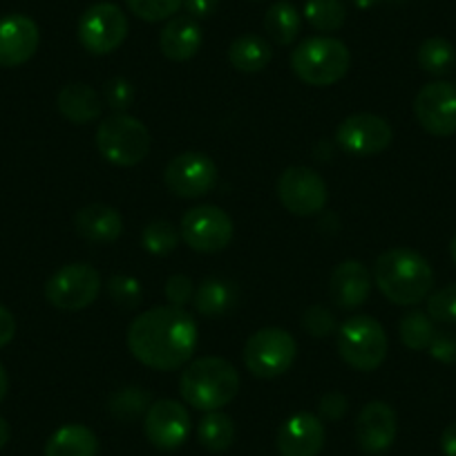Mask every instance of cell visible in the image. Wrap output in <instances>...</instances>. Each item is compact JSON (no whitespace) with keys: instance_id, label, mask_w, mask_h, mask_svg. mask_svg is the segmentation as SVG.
<instances>
[{"instance_id":"47","label":"cell","mask_w":456,"mask_h":456,"mask_svg":"<svg viewBox=\"0 0 456 456\" xmlns=\"http://www.w3.org/2000/svg\"><path fill=\"white\" fill-rule=\"evenodd\" d=\"M450 256H452V260H454V265H456V235L452 238V242H450Z\"/></svg>"},{"instance_id":"18","label":"cell","mask_w":456,"mask_h":456,"mask_svg":"<svg viewBox=\"0 0 456 456\" xmlns=\"http://www.w3.org/2000/svg\"><path fill=\"white\" fill-rule=\"evenodd\" d=\"M324 438L322 419L311 411H297L280 425L278 452L282 456H318Z\"/></svg>"},{"instance_id":"9","label":"cell","mask_w":456,"mask_h":456,"mask_svg":"<svg viewBox=\"0 0 456 456\" xmlns=\"http://www.w3.org/2000/svg\"><path fill=\"white\" fill-rule=\"evenodd\" d=\"M128 37V19L114 3H96L78 20V41L90 54L105 56L119 50Z\"/></svg>"},{"instance_id":"23","label":"cell","mask_w":456,"mask_h":456,"mask_svg":"<svg viewBox=\"0 0 456 456\" xmlns=\"http://www.w3.org/2000/svg\"><path fill=\"white\" fill-rule=\"evenodd\" d=\"M99 438L86 425H63L45 443V456H96Z\"/></svg>"},{"instance_id":"12","label":"cell","mask_w":456,"mask_h":456,"mask_svg":"<svg viewBox=\"0 0 456 456\" xmlns=\"http://www.w3.org/2000/svg\"><path fill=\"white\" fill-rule=\"evenodd\" d=\"M392 126L387 119L371 112H358L340 121L336 142L342 151L354 157H376L392 146Z\"/></svg>"},{"instance_id":"39","label":"cell","mask_w":456,"mask_h":456,"mask_svg":"<svg viewBox=\"0 0 456 456\" xmlns=\"http://www.w3.org/2000/svg\"><path fill=\"white\" fill-rule=\"evenodd\" d=\"M195 296V287H192V280L188 275H173L166 282V297L173 306H186L188 302H192Z\"/></svg>"},{"instance_id":"27","label":"cell","mask_w":456,"mask_h":456,"mask_svg":"<svg viewBox=\"0 0 456 456\" xmlns=\"http://www.w3.org/2000/svg\"><path fill=\"white\" fill-rule=\"evenodd\" d=\"M197 438L208 452H226L235 441V423L224 411H206L197 425Z\"/></svg>"},{"instance_id":"44","label":"cell","mask_w":456,"mask_h":456,"mask_svg":"<svg viewBox=\"0 0 456 456\" xmlns=\"http://www.w3.org/2000/svg\"><path fill=\"white\" fill-rule=\"evenodd\" d=\"M7 389H10V376H7V371H5V367H3V362H0V403L5 401Z\"/></svg>"},{"instance_id":"43","label":"cell","mask_w":456,"mask_h":456,"mask_svg":"<svg viewBox=\"0 0 456 456\" xmlns=\"http://www.w3.org/2000/svg\"><path fill=\"white\" fill-rule=\"evenodd\" d=\"M441 450L445 456H456V423L447 425L441 434Z\"/></svg>"},{"instance_id":"14","label":"cell","mask_w":456,"mask_h":456,"mask_svg":"<svg viewBox=\"0 0 456 456\" xmlns=\"http://www.w3.org/2000/svg\"><path fill=\"white\" fill-rule=\"evenodd\" d=\"M164 182L170 192L183 200L208 195L217 183V166L204 152H182L173 157L164 170Z\"/></svg>"},{"instance_id":"4","label":"cell","mask_w":456,"mask_h":456,"mask_svg":"<svg viewBox=\"0 0 456 456\" xmlns=\"http://www.w3.org/2000/svg\"><path fill=\"white\" fill-rule=\"evenodd\" d=\"M352 68V52L331 37L305 38L291 54V69L302 83L314 87L336 86Z\"/></svg>"},{"instance_id":"13","label":"cell","mask_w":456,"mask_h":456,"mask_svg":"<svg viewBox=\"0 0 456 456\" xmlns=\"http://www.w3.org/2000/svg\"><path fill=\"white\" fill-rule=\"evenodd\" d=\"M414 114L420 128L432 137H452L456 133V83L432 81L419 90Z\"/></svg>"},{"instance_id":"16","label":"cell","mask_w":456,"mask_h":456,"mask_svg":"<svg viewBox=\"0 0 456 456\" xmlns=\"http://www.w3.org/2000/svg\"><path fill=\"white\" fill-rule=\"evenodd\" d=\"M41 32L29 16L10 14L0 19V68H20L38 50Z\"/></svg>"},{"instance_id":"7","label":"cell","mask_w":456,"mask_h":456,"mask_svg":"<svg viewBox=\"0 0 456 456\" xmlns=\"http://www.w3.org/2000/svg\"><path fill=\"white\" fill-rule=\"evenodd\" d=\"M297 356V342L287 329L265 327L244 345V365L256 379H278L287 374Z\"/></svg>"},{"instance_id":"31","label":"cell","mask_w":456,"mask_h":456,"mask_svg":"<svg viewBox=\"0 0 456 456\" xmlns=\"http://www.w3.org/2000/svg\"><path fill=\"white\" fill-rule=\"evenodd\" d=\"M434 329L432 318H429L425 311H410L407 315H403L401 320V342L411 352H423L429 347L432 342Z\"/></svg>"},{"instance_id":"45","label":"cell","mask_w":456,"mask_h":456,"mask_svg":"<svg viewBox=\"0 0 456 456\" xmlns=\"http://www.w3.org/2000/svg\"><path fill=\"white\" fill-rule=\"evenodd\" d=\"M10 436H12V429H10V423H7L3 416H0V450L10 443Z\"/></svg>"},{"instance_id":"24","label":"cell","mask_w":456,"mask_h":456,"mask_svg":"<svg viewBox=\"0 0 456 456\" xmlns=\"http://www.w3.org/2000/svg\"><path fill=\"white\" fill-rule=\"evenodd\" d=\"M271 59H273V50L260 34H242L228 47V63L244 74L262 72L271 63Z\"/></svg>"},{"instance_id":"3","label":"cell","mask_w":456,"mask_h":456,"mask_svg":"<svg viewBox=\"0 0 456 456\" xmlns=\"http://www.w3.org/2000/svg\"><path fill=\"white\" fill-rule=\"evenodd\" d=\"M240 392V374L219 356L195 358L179 379V394L200 411H217L233 401Z\"/></svg>"},{"instance_id":"26","label":"cell","mask_w":456,"mask_h":456,"mask_svg":"<svg viewBox=\"0 0 456 456\" xmlns=\"http://www.w3.org/2000/svg\"><path fill=\"white\" fill-rule=\"evenodd\" d=\"M302 16L297 7L289 0H278L266 10L265 14V29L271 41L278 45H291L300 37Z\"/></svg>"},{"instance_id":"40","label":"cell","mask_w":456,"mask_h":456,"mask_svg":"<svg viewBox=\"0 0 456 456\" xmlns=\"http://www.w3.org/2000/svg\"><path fill=\"white\" fill-rule=\"evenodd\" d=\"M349 401L345 394L340 392H327L318 403V414L324 420H340L342 416L347 414Z\"/></svg>"},{"instance_id":"33","label":"cell","mask_w":456,"mask_h":456,"mask_svg":"<svg viewBox=\"0 0 456 456\" xmlns=\"http://www.w3.org/2000/svg\"><path fill=\"white\" fill-rule=\"evenodd\" d=\"M126 3H128V10L146 23L175 19V14L183 5V0H126Z\"/></svg>"},{"instance_id":"1","label":"cell","mask_w":456,"mask_h":456,"mask_svg":"<svg viewBox=\"0 0 456 456\" xmlns=\"http://www.w3.org/2000/svg\"><path fill=\"white\" fill-rule=\"evenodd\" d=\"M128 349L142 365L173 371L188 365L197 349V322L182 306H155L128 327Z\"/></svg>"},{"instance_id":"2","label":"cell","mask_w":456,"mask_h":456,"mask_svg":"<svg viewBox=\"0 0 456 456\" xmlns=\"http://www.w3.org/2000/svg\"><path fill=\"white\" fill-rule=\"evenodd\" d=\"M374 282L394 305L411 306L423 302L434 287V271L411 248H389L374 265Z\"/></svg>"},{"instance_id":"25","label":"cell","mask_w":456,"mask_h":456,"mask_svg":"<svg viewBox=\"0 0 456 456\" xmlns=\"http://www.w3.org/2000/svg\"><path fill=\"white\" fill-rule=\"evenodd\" d=\"M192 305H195L197 314L206 315V318H222L235 305V291L231 284H226L219 278H206L200 287L195 289L192 296Z\"/></svg>"},{"instance_id":"42","label":"cell","mask_w":456,"mask_h":456,"mask_svg":"<svg viewBox=\"0 0 456 456\" xmlns=\"http://www.w3.org/2000/svg\"><path fill=\"white\" fill-rule=\"evenodd\" d=\"M16 336V318L10 309L0 306V349L7 347Z\"/></svg>"},{"instance_id":"6","label":"cell","mask_w":456,"mask_h":456,"mask_svg":"<svg viewBox=\"0 0 456 456\" xmlns=\"http://www.w3.org/2000/svg\"><path fill=\"white\" fill-rule=\"evenodd\" d=\"M96 148L110 164L133 168L151 152V133L137 117L114 112L96 128Z\"/></svg>"},{"instance_id":"5","label":"cell","mask_w":456,"mask_h":456,"mask_svg":"<svg viewBox=\"0 0 456 456\" xmlns=\"http://www.w3.org/2000/svg\"><path fill=\"white\" fill-rule=\"evenodd\" d=\"M338 354L356 371H376L385 362L389 340L383 324L371 315H354L338 327Z\"/></svg>"},{"instance_id":"46","label":"cell","mask_w":456,"mask_h":456,"mask_svg":"<svg viewBox=\"0 0 456 456\" xmlns=\"http://www.w3.org/2000/svg\"><path fill=\"white\" fill-rule=\"evenodd\" d=\"M352 3L358 7V10H370V7L379 5L380 0H352Z\"/></svg>"},{"instance_id":"22","label":"cell","mask_w":456,"mask_h":456,"mask_svg":"<svg viewBox=\"0 0 456 456\" xmlns=\"http://www.w3.org/2000/svg\"><path fill=\"white\" fill-rule=\"evenodd\" d=\"M56 105H59V112L63 114V119L77 126H87L92 121H99L101 114H103V99L99 96V92L92 90L86 83H69V86H65L59 92Z\"/></svg>"},{"instance_id":"41","label":"cell","mask_w":456,"mask_h":456,"mask_svg":"<svg viewBox=\"0 0 456 456\" xmlns=\"http://www.w3.org/2000/svg\"><path fill=\"white\" fill-rule=\"evenodd\" d=\"M182 7L186 10V14L191 16V19L204 20L210 19V16L217 12L219 0H183Z\"/></svg>"},{"instance_id":"20","label":"cell","mask_w":456,"mask_h":456,"mask_svg":"<svg viewBox=\"0 0 456 456\" xmlns=\"http://www.w3.org/2000/svg\"><path fill=\"white\" fill-rule=\"evenodd\" d=\"M74 228L87 242L112 244L124 233V217L114 206L87 204L74 215Z\"/></svg>"},{"instance_id":"38","label":"cell","mask_w":456,"mask_h":456,"mask_svg":"<svg viewBox=\"0 0 456 456\" xmlns=\"http://www.w3.org/2000/svg\"><path fill=\"white\" fill-rule=\"evenodd\" d=\"M429 356L443 365H456V333L436 331L429 342Z\"/></svg>"},{"instance_id":"35","label":"cell","mask_w":456,"mask_h":456,"mask_svg":"<svg viewBox=\"0 0 456 456\" xmlns=\"http://www.w3.org/2000/svg\"><path fill=\"white\" fill-rule=\"evenodd\" d=\"M428 315L436 322L456 324V284H447L428 296Z\"/></svg>"},{"instance_id":"28","label":"cell","mask_w":456,"mask_h":456,"mask_svg":"<svg viewBox=\"0 0 456 456\" xmlns=\"http://www.w3.org/2000/svg\"><path fill=\"white\" fill-rule=\"evenodd\" d=\"M419 65L432 77H445L456 65V50L447 38L432 37L420 43Z\"/></svg>"},{"instance_id":"19","label":"cell","mask_w":456,"mask_h":456,"mask_svg":"<svg viewBox=\"0 0 456 456\" xmlns=\"http://www.w3.org/2000/svg\"><path fill=\"white\" fill-rule=\"evenodd\" d=\"M329 293L340 309H358L371 293V271L358 260L340 262L331 273Z\"/></svg>"},{"instance_id":"30","label":"cell","mask_w":456,"mask_h":456,"mask_svg":"<svg viewBox=\"0 0 456 456\" xmlns=\"http://www.w3.org/2000/svg\"><path fill=\"white\" fill-rule=\"evenodd\" d=\"M305 19L318 32H336L347 20V7L342 0H306Z\"/></svg>"},{"instance_id":"36","label":"cell","mask_w":456,"mask_h":456,"mask_svg":"<svg viewBox=\"0 0 456 456\" xmlns=\"http://www.w3.org/2000/svg\"><path fill=\"white\" fill-rule=\"evenodd\" d=\"M103 99L105 105L114 110V112H126L130 105L134 103V87L128 78L114 77L103 86Z\"/></svg>"},{"instance_id":"17","label":"cell","mask_w":456,"mask_h":456,"mask_svg":"<svg viewBox=\"0 0 456 456\" xmlns=\"http://www.w3.org/2000/svg\"><path fill=\"white\" fill-rule=\"evenodd\" d=\"M398 419L383 401L367 403L356 419V443L367 454H383L396 441Z\"/></svg>"},{"instance_id":"15","label":"cell","mask_w":456,"mask_h":456,"mask_svg":"<svg viewBox=\"0 0 456 456\" xmlns=\"http://www.w3.org/2000/svg\"><path fill=\"white\" fill-rule=\"evenodd\" d=\"M191 414L173 398H161L148 407L143 416V432L157 450H177L191 436Z\"/></svg>"},{"instance_id":"21","label":"cell","mask_w":456,"mask_h":456,"mask_svg":"<svg viewBox=\"0 0 456 456\" xmlns=\"http://www.w3.org/2000/svg\"><path fill=\"white\" fill-rule=\"evenodd\" d=\"M201 43H204V34H201L200 23L191 16H175L159 34L161 54L175 63L191 61L201 50Z\"/></svg>"},{"instance_id":"37","label":"cell","mask_w":456,"mask_h":456,"mask_svg":"<svg viewBox=\"0 0 456 456\" xmlns=\"http://www.w3.org/2000/svg\"><path fill=\"white\" fill-rule=\"evenodd\" d=\"M302 327H305V331L309 333V336L314 338H327V336H333L338 329L336 324V318H333V314L329 309H324V306L315 305V306H309V309L305 311V315H302Z\"/></svg>"},{"instance_id":"29","label":"cell","mask_w":456,"mask_h":456,"mask_svg":"<svg viewBox=\"0 0 456 456\" xmlns=\"http://www.w3.org/2000/svg\"><path fill=\"white\" fill-rule=\"evenodd\" d=\"M151 405V394L146 389L124 387L117 394H112L108 403V411L112 414V419L121 420V423H134L137 419L146 416Z\"/></svg>"},{"instance_id":"32","label":"cell","mask_w":456,"mask_h":456,"mask_svg":"<svg viewBox=\"0 0 456 456\" xmlns=\"http://www.w3.org/2000/svg\"><path fill=\"white\" fill-rule=\"evenodd\" d=\"M179 240H182L179 228H175L168 219H155L142 231V247L151 256H168L177 248Z\"/></svg>"},{"instance_id":"34","label":"cell","mask_w":456,"mask_h":456,"mask_svg":"<svg viewBox=\"0 0 456 456\" xmlns=\"http://www.w3.org/2000/svg\"><path fill=\"white\" fill-rule=\"evenodd\" d=\"M105 289H108V296L112 297L114 305L126 306V309H133L142 302V284L130 275H112Z\"/></svg>"},{"instance_id":"10","label":"cell","mask_w":456,"mask_h":456,"mask_svg":"<svg viewBox=\"0 0 456 456\" xmlns=\"http://www.w3.org/2000/svg\"><path fill=\"white\" fill-rule=\"evenodd\" d=\"M179 235L197 253H219L233 240V219L219 206H195L179 222Z\"/></svg>"},{"instance_id":"8","label":"cell","mask_w":456,"mask_h":456,"mask_svg":"<svg viewBox=\"0 0 456 456\" xmlns=\"http://www.w3.org/2000/svg\"><path fill=\"white\" fill-rule=\"evenodd\" d=\"M101 275L94 266L74 262L56 271L45 284V297L52 306L61 311H81L94 305L99 297Z\"/></svg>"},{"instance_id":"11","label":"cell","mask_w":456,"mask_h":456,"mask_svg":"<svg viewBox=\"0 0 456 456\" xmlns=\"http://www.w3.org/2000/svg\"><path fill=\"white\" fill-rule=\"evenodd\" d=\"M278 197L291 215L311 217L327 206L329 191L324 179L314 168L289 166L278 179Z\"/></svg>"}]
</instances>
